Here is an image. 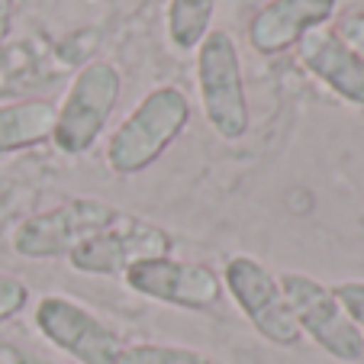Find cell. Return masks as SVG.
Wrapping results in <instances>:
<instances>
[{
  "label": "cell",
  "instance_id": "7a4b0ae2",
  "mask_svg": "<svg viewBox=\"0 0 364 364\" xmlns=\"http://www.w3.org/2000/svg\"><path fill=\"white\" fill-rule=\"evenodd\" d=\"M197 90L203 103L206 123L226 142L245 136L248 129V100L242 84L239 48L232 36L210 29L197 46Z\"/></svg>",
  "mask_w": 364,
  "mask_h": 364
},
{
  "label": "cell",
  "instance_id": "277c9868",
  "mask_svg": "<svg viewBox=\"0 0 364 364\" xmlns=\"http://www.w3.org/2000/svg\"><path fill=\"white\" fill-rule=\"evenodd\" d=\"M119 216L117 206L94 197L65 200L55 210L23 220L14 232V252L23 258H58L71 255L81 242L107 229Z\"/></svg>",
  "mask_w": 364,
  "mask_h": 364
},
{
  "label": "cell",
  "instance_id": "e0dca14e",
  "mask_svg": "<svg viewBox=\"0 0 364 364\" xmlns=\"http://www.w3.org/2000/svg\"><path fill=\"white\" fill-rule=\"evenodd\" d=\"M336 33L342 36V39L348 42L351 48H355L358 55L364 58V14H348L342 23H338Z\"/></svg>",
  "mask_w": 364,
  "mask_h": 364
},
{
  "label": "cell",
  "instance_id": "ac0fdd59",
  "mask_svg": "<svg viewBox=\"0 0 364 364\" xmlns=\"http://www.w3.org/2000/svg\"><path fill=\"white\" fill-rule=\"evenodd\" d=\"M14 7H16V0H0V46H4V39H7V33H10Z\"/></svg>",
  "mask_w": 364,
  "mask_h": 364
},
{
  "label": "cell",
  "instance_id": "52a82bcc",
  "mask_svg": "<svg viewBox=\"0 0 364 364\" xmlns=\"http://www.w3.org/2000/svg\"><path fill=\"white\" fill-rule=\"evenodd\" d=\"M168 252H171V235L165 229L119 213L107 229L81 242L68 255V262L84 274H126L136 262L165 258Z\"/></svg>",
  "mask_w": 364,
  "mask_h": 364
},
{
  "label": "cell",
  "instance_id": "4fadbf2b",
  "mask_svg": "<svg viewBox=\"0 0 364 364\" xmlns=\"http://www.w3.org/2000/svg\"><path fill=\"white\" fill-rule=\"evenodd\" d=\"M216 0H168V36L178 48H197L210 33Z\"/></svg>",
  "mask_w": 364,
  "mask_h": 364
},
{
  "label": "cell",
  "instance_id": "30bf717a",
  "mask_svg": "<svg viewBox=\"0 0 364 364\" xmlns=\"http://www.w3.org/2000/svg\"><path fill=\"white\" fill-rule=\"evenodd\" d=\"M338 0H268L248 20V46L258 55H277L300 42L303 33L332 20Z\"/></svg>",
  "mask_w": 364,
  "mask_h": 364
},
{
  "label": "cell",
  "instance_id": "8fae6325",
  "mask_svg": "<svg viewBox=\"0 0 364 364\" xmlns=\"http://www.w3.org/2000/svg\"><path fill=\"white\" fill-rule=\"evenodd\" d=\"M296 58L313 77L332 87L351 103H364V58L336 33V29H309L296 42Z\"/></svg>",
  "mask_w": 364,
  "mask_h": 364
},
{
  "label": "cell",
  "instance_id": "ba28073f",
  "mask_svg": "<svg viewBox=\"0 0 364 364\" xmlns=\"http://www.w3.org/2000/svg\"><path fill=\"white\" fill-rule=\"evenodd\" d=\"M36 326L48 342L81 364H117L126 348L110 326L68 296H42L36 306Z\"/></svg>",
  "mask_w": 364,
  "mask_h": 364
},
{
  "label": "cell",
  "instance_id": "2e32d148",
  "mask_svg": "<svg viewBox=\"0 0 364 364\" xmlns=\"http://www.w3.org/2000/svg\"><path fill=\"white\" fill-rule=\"evenodd\" d=\"M332 294H336V300L342 303V309L348 313L351 323L364 329V284L361 281H345V284H338Z\"/></svg>",
  "mask_w": 364,
  "mask_h": 364
},
{
  "label": "cell",
  "instance_id": "5b68a950",
  "mask_svg": "<svg viewBox=\"0 0 364 364\" xmlns=\"http://www.w3.org/2000/svg\"><path fill=\"white\" fill-rule=\"evenodd\" d=\"M277 281H281L284 300H287L300 332H306L326 355L338 358V361H358L364 355L361 332L326 284L313 281L306 274H296V271H287Z\"/></svg>",
  "mask_w": 364,
  "mask_h": 364
},
{
  "label": "cell",
  "instance_id": "6da1fadb",
  "mask_svg": "<svg viewBox=\"0 0 364 364\" xmlns=\"http://www.w3.org/2000/svg\"><path fill=\"white\" fill-rule=\"evenodd\" d=\"M191 123V100L181 87L165 84L139 100V107L113 129L107 142V165L117 174H139Z\"/></svg>",
  "mask_w": 364,
  "mask_h": 364
},
{
  "label": "cell",
  "instance_id": "3957f363",
  "mask_svg": "<svg viewBox=\"0 0 364 364\" xmlns=\"http://www.w3.org/2000/svg\"><path fill=\"white\" fill-rule=\"evenodd\" d=\"M119 71L110 62H90L75 75L55 119V145L65 155H84L107 129L119 100Z\"/></svg>",
  "mask_w": 364,
  "mask_h": 364
},
{
  "label": "cell",
  "instance_id": "9c48e42d",
  "mask_svg": "<svg viewBox=\"0 0 364 364\" xmlns=\"http://www.w3.org/2000/svg\"><path fill=\"white\" fill-rule=\"evenodd\" d=\"M126 287L159 303L184 309H210L220 303L223 281L216 271L193 262H174V258H145L126 271Z\"/></svg>",
  "mask_w": 364,
  "mask_h": 364
},
{
  "label": "cell",
  "instance_id": "8992f818",
  "mask_svg": "<svg viewBox=\"0 0 364 364\" xmlns=\"http://www.w3.org/2000/svg\"><path fill=\"white\" fill-rule=\"evenodd\" d=\"M223 284L262 338H268L271 345H284V348L300 342V326L284 300L281 281L262 262H255L248 255L229 258Z\"/></svg>",
  "mask_w": 364,
  "mask_h": 364
},
{
  "label": "cell",
  "instance_id": "d6986e66",
  "mask_svg": "<svg viewBox=\"0 0 364 364\" xmlns=\"http://www.w3.org/2000/svg\"><path fill=\"white\" fill-rule=\"evenodd\" d=\"M14 364H33V361H14Z\"/></svg>",
  "mask_w": 364,
  "mask_h": 364
},
{
  "label": "cell",
  "instance_id": "7c38bea8",
  "mask_svg": "<svg viewBox=\"0 0 364 364\" xmlns=\"http://www.w3.org/2000/svg\"><path fill=\"white\" fill-rule=\"evenodd\" d=\"M58 107L52 100H16L0 107V155L52 139Z\"/></svg>",
  "mask_w": 364,
  "mask_h": 364
},
{
  "label": "cell",
  "instance_id": "9a60e30c",
  "mask_svg": "<svg viewBox=\"0 0 364 364\" xmlns=\"http://www.w3.org/2000/svg\"><path fill=\"white\" fill-rule=\"evenodd\" d=\"M26 296H29L26 284L10 274H0V319L16 316V313L26 306Z\"/></svg>",
  "mask_w": 364,
  "mask_h": 364
},
{
  "label": "cell",
  "instance_id": "5bb4252c",
  "mask_svg": "<svg viewBox=\"0 0 364 364\" xmlns=\"http://www.w3.org/2000/svg\"><path fill=\"white\" fill-rule=\"evenodd\" d=\"M117 364H210V358L181 345H129L119 351Z\"/></svg>",
  "mask_w": 364,
  "mask_h": 364
}]
</instances>
